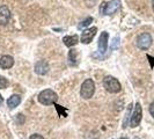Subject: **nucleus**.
Here are the masks:
<instances>
[{"label":"nucleus","mask_w":154,"mask_h":139,"mask_svg":"<svg viewBox=\"0 0 154 139\" xmlns=\"http://www.w3.org/2000/svg\"><path fill=\"white\" fill-rule=\"evenodd\" d=\"M49 64L45 62V60H39L35 64V72L39 74V76H45L46 73L49 72Z\"/></svg>","instance_id":"nucleus-11"},{"label":"nucleus","mask_w":154,"mask_h":139,"mask_svg":"<svg viewBox=\"0 0 154 139\" xmlns=\"http://www.w3.org/2000/svg\"><path fill=\"white\" fill-rule=\"evenodd\" d=\"M95 93V82L92 79H86L82 82L81 89H80V95L82 99H91Z\"/></svg>","instance_id":"nucleus-2"},{"label":"nucleus","mask_w":154,"mask_h":139,"mask_svg":"<svg viewBox=\"0 0 154 139\" xmlns=\"http://www.w3.org/2000/svg\"><path fill=\"white\" fill-rule=\"evenodd\" d=\"M57 100H58V95L52 89H44V91L39 93L38 95V101L44 106L54 104L57 102Z\"/></svg>","instance_id":"nucleus-1"},{"label":"nucleus","mask_w":154,"mask_h":139,"mask_svg":"<svg viewBox=\"0 0 154 139\" xmlns=\"http://www.w3.org/2000/svg\"><path fill=\"white\" fill-rule=\"evenodd\" d=\"M20 102H21V96H20V95H17V94L12 95V96H11V97L7 100L8 108L14 109L15 107H17V106L20 104Z\"/></svg>","instance_id":"nucleus-12"},{"label":"nucleus","mask_w":154,"mask_h":139,"mask_svg":"<svg viewBox=\"0 0 154 139\" xmlns=\"http://www.w3.org/2000/svg\"><path fill=\"white\" fill-rule=\"evenodd\" d=\"M14 65V58L12 56H8V54H5L0 58V69L2 70H8L11 67H13Z\"/></svg>","instance_id":"nucleus-10"},{"label":"nucleus","mask_w":154,"mask_h":139,"mask_svg":"<svg viewBox=\"0 0 154 139\" xmlns=\"http://www.w3.org/2000/svg\"><path fill=\"white\" fill-rule=\"evenodd\" d=\"M121 139H126V138H121Z\"/></svg>","instance_id":"nucleus-23"},{"label":"nucleus","mask_w":154,"mask_h":139,"mask_svg":"<svg viewBox=\"0 0 154 139\" xmlns=\"http://www.w3.org/2000/svg\"><path fill=\"white\" fill-rule=\"evenodd\" d=\"M149 114L154 117V102H152V103L149 104Z\"/></svg>","instance_id":"nucleus-20"},{"label":"nucleus","mask_w":154,"mask_h":139,"mask_svg":"<svg viewBox=\"0 0 154 139\" xmlns=\"http://www.w3.org/2000/svg\"><path fill=\"white\" fill-rule=\"evenodd\" d=\"M11 19V11L7 6L2 5L0 6V24L1 26H6Z\"/></svg>","instance_id":"nucleus-9"},{"label":"nucleus","mask_w":154,"mask_h":139,"mask_svg":"<svg viewBox=\"0 0 154 139\" xmlns=\"http://www.w3.org/2000/svg\"><path fill=\"white\" fill-rule=\"evenodd\" d=\"M152 7H153V11H154V0H152Z\"/></svg>","instance_id":"nucleus-22"},{"label":"nucleus","mask_w":154,"mask_h":139,"mask_svg":"<svg viewBox=\"0 0 154 139\" xmlns=\"http://www.w3.org/2000/svg\"><path fill=\"white\" fill-rule=\"evenodd\" d=\"M93 22V17H87V19H85L84 21H81V22L79 23V26H78V29H84V28H86V27H88L91 23Z\"/></svg>","instance_id":"nucleus-15"},{"label":"nucleus","mask_w":154,"mask_h":139,"mask_svg":"<svg viewBox=\"0 0 154 139\" xmlns=\"http://www.w3.org/2000/svg\"><path fill=\"white\" fill-rule=\"evenodd\" d=\"M96 32H97L96 27H92V28H88V29L84 30L81 34V42L85 43V44H89L93 41V39L95 37Z\"/></svg>","instance_id":"nucleus-7"},{"label":"nucleus","mask_w":154,"mask_h":139,"mask_svg":"<svg viewBox=\"0 0 154 139\" xmlns=\"http://www.w3.org/2000/svg\"><path fill=\"white\" fill-rule=\"evenodd\" d=\"M2 102H4V99H2V96L0 95V107H1V104H2Z\"/></svg>","instance_id":"nucleus-21"},{"label":"nucleus","mask_w":154,"mask_h":139,"mask_svg":"<svg viewBox=\"0 0 154 139\" xmlns=\"http://www.w3.org/2000/svg\"><path fill=\"white\" fill-rule=\"evenodd\" d=\"M69 65L72 66H75L78 64V51L77 50H71L69 54Z\"/></svg>","instance_id":"nucleus-14"},{"label":"nucleus","mask_w":154,"mask_h":139,"mask_svg":"<svg viewBox=\"0 0 154 139\" xmlns=\"http://www.w3.org/2000/svg\"><path fill=\"white\" fill-rule=\"evenodd\" d=\"M8 86V80L5 77L0 76V89H5Z\"/></svg>","instance_id":"nucleus-16"},{"label":"nucleus","mask_w":154,"mask_h":139,"mask_svg":"<svg viewBox=\"0 0 154 139\" xmlns=\"http://www.w3.org/2000/svg\"><path fill=\"white\" fill-rule=\"evenodd\" d=\"M29 139H44V137L38 134V133H35V134H31Z\"/></svg>","instance_id":"nucleus-19"},{"label":"nucleus","mask_w":154,"mask_h":139,"mask_svg":"<svg viewBox=\"0 0 154 139\" xmlns=\"http://www.w3.org/2000/svg\"><path fill=\"white\" fill-rule=\"evenodd\" d=\"M16 122L19 124H23L24 123V116L22 114H19V115H16Z\"/></svg>","instance_id":"nucleus-18"},{"label":"nucleus","mask_w":154,"mask_h":139,"mask_svg":"<svg viewBox=\"0 0 154 139\" xmlns=\"http://www.w3.org/2000/svg\"><path fill=\"white\" fill-rule=\"evenodd\" d=\"M141 117H143V109L140 103H136L134 109H133V113H132L131 119H130V125L132 128H136L138 126L140 122H141Z\"/></svg>","instance_id":"nucleus-6"},{"label":"nucleus","mask_w":154,"mask_h":139,"mask_svg":"<svg viewBox=\"0 0 154 139\" xmlns=\"http://www.w3.org/2000/svg\"><path fill=\"white\" fill-rule=\"evenodd\" d=\"M108 41H109V34L107 31H102L99 39V52L104 54L108 49Z\"/></svg>","instance_id":"nucleus-8"},{"label":"nucleus","mask_w":154,"mask_h":139,"mask_svg":"<svg viewBox=\"0 0 154 139\" xmlns=\"http://www.w3.org/2000/svg\"><path fill=\"white\" fill-rule=\"evenodd\" d=\"M118 45H119V37H118V36H116V37H114V39H112L111 49H117Z\"/></svg>","instance_id":"nucleus-17"},{"label":"nucleus","mask_w":154,"mask_h":139,"mask_svg":"<svg viewBox=\"0 0 154 139\" xmlns=\"http://www.w3.org/2000/svg\"><path fill=\"white\" fill-rule=\"evenodd\" d=\"M63 42H64V44L66 46L72 48V46L77 45L78 42H79V39H78L77 35H73V36H65V37L63 39Z\"/></svg>","instance_id":"nucleus-13"},{"label":"nucleus","mask_w":154,"mask_h":139,"mask_svg":"<svg viewBox=\"0 0 154 139\" xmlns=\"http://www.w3.org/2000/svg\"><path fill=\"white\" fill-rule=\"evenodd\" d=\"M103 87L109 93H119L122 89V86L119 84V81L111 76H108L103 79Z\"/></svg>","instance_id":"nucleus-3"},{"label":"nucleus","mask_w":154,"mask_h":139,"mask_svg":"<svg viewBox=\"0 0 154 139\" xmlns=\"http://www.w3.org/2000/svg\"><path fill=\"white\" fill-rule=\"evenodd\" d=\"M102 5H103V9H102L103 14L104 15H111V14L116 13L119 9L121 1L119 0H110L109 2H104Z\"/></svg>","instance_id":"nucleus-4"},{"label":"nucleus","mask_w":154,"mask_h":139,"mask_svg":"<svg viewBox=\"0 0 154 139\" xmlns=\"http://www.w3.org/2000/svg\"><path fill=\"white\" fill-rule=\"evenodd\" d=\"M152 44V36L148 32L140 34L137 39V46L140 50H147Z\"/></svg>","instance_id":"nucleus-5"}]
</instances>
